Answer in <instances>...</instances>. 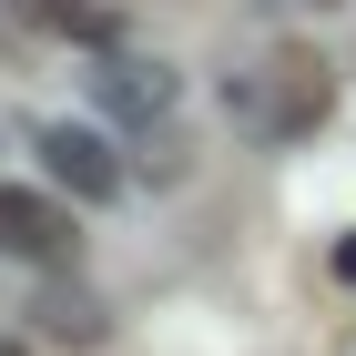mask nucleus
Segmentation results:
<instances>
[{
  "label": "nucleus",
  "instance_id": "6e6552de",
  "mask_svg": "<svg viewBox=\"0 0 356 356\" xmlns=\"http://www.w3.org/2000/svg\"><path fill=\"white\" fill-rule=\"evenodd\" d=\"M0 356H31V346H0Z\"/></svg>",
  "mask_w": 356,
  "mask_h": 356
},
{
  "label": "nucleus",
  "instance_id": "0eeeda50",
  "mask_svg": "<svg viewBox=\"0 0 356 356\" xmlns=\"http://www.w3.org/2000/svg\"><path fill=\"white\" fill-rule=\"evenodd\" d=\"M336 275H346V285H356V234H346V245H336Z\"/></svg>",
  "mask_w": 356,
  "mask_h": 356
},
{
  "label": "nucleus",
  "instance_id": "7ed1b4c3",
  "mask_svg": "<svg viewBox=\"0 0 356 356\" xmlns=\"http://www.w3.org/2000/svg\"><path fill=\"white\" fill-rule=\"evenodd\" d=\"M0 254H21V265L61 275L72 254H82V224L61 214L51 193H31V184H0Z\"/></svg>",
  "mask_w": 356,
  "mask_h": 356
},
{
  "label": "nucleus",
  "instance_id": "f03ea898",
  "mask_svg": "<svg viewBox=\"0 0 356 356\" xmlns=\"http://www.w3.org/2000/svg\"><path fill=\"white\" fill-rule=\"evenodd\" d=\"M173 102H184V72H173V61H153V51H122V41L102 51V72H92V112H102L112 133H153V122H163Z\"/></svg>",
  "mask_w": 356,
  "mask_h": 356
},
{
  "label": "nucleus",
  "instance_id": "39448f33",
  "mask_svg": "<svg viewBox=\"0 0 356 356\" xmlns=\"http://www.w3.org/2000/svg\"><path fill=\"white\" fill-rule=\"evenodd\" d=\"M21 31H41V41H72V51H112L122 41V10L112 0H0Z\"/></svg>",
  "mask_w": 356,
  "mask_h": 356
},
{
  "label": "nucleus",
  "instance_id": "1a4fd4ad",
  "mask_svg": "<svg viewBox=\"0 0 356 356\" xmlns=\"http://www.w3.org/2000/svg\"><path fill=\"white\" fill-rule=\"evenodd\" d=\"M316 10H336V0H316Z\"/></svg>",
  "mask_w": 356,
  "mask_h": 356
},
{
  "label": "nucleus",
  "instance_id": "f257e3e1",
  "mask_svg": "<svg viewBox=\"0 0 356 356\" xmlns=\"http://www.w3.org/2000/svg\"><path fill=\"white\" fill-rule=\"evenodd\" d=\"M234 112H245V133H265V143H305V133L336 112V72H326V51L275 41L254 72H234Z\"/></svg>",
  "mask_w": 356,
  "mask_h": 356
},
{
  "label": "nucleus",
  "instance_id": "423d86ee",
  "mask_svg": "<svg viewBox=\"0 0 356 356\" xmlns=\"http://www.w3.org/2000/svg\"><path fill=\"white\" fill-rule=\"evenodd\" d=\"M31 336H51V346H102V336H112V305L82 296L72 275H51V285L31 296Z\"/></svg>",
  "mask_w": 356,
  "mask_h": 356
},
{
  "label": "nucleus",
  "instance_id": "20e7f679",
  "mask_svg": "<svg viewBox=\"0 0 356 356\" xmlns=\"http://www.w3.org/2000/svg\"><path fill=\"white\" fill-rule=\"evenodd\" d=\"M31 153H41V173H51L61 193H92V204H102V193L122 184V153H112V143L92 133V122H51V133L31 143Z\"/></svg>",
  "mask_w": 356,
  "mask_h": 356
}]
</instances>
